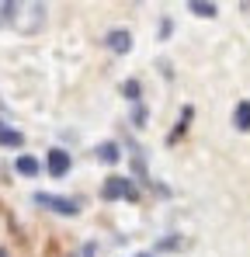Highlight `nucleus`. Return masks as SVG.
Returning <instances> with one entry per match:
<instances>
[{"mask_svg":"<svg viewBox=\"0 0 250 257\" xmlns=\"http://www.w3.org/2000/svg\"><path fill=\"white\" fill-rule=\"evenodd\" d=\"M101 198H104V202H118V198H125V202H136V198H139V191H136V184H132L129 177H122V174H111V177L101 184Z\"/></svg>","mask_w":250,"mask_h":257,"instance_id":"nucleus-1","label":"nucleus"},{"mask_svg":"<svg viewBox=\"0 0 250 257\" xmlns=\"http://www.w3.org/2000/svg\"><path fill=\"white\" fill-rule=\"evenodd\" d=\"M35 202H39L42 209L59 212V215H77L80 212V202H77V198H63V195H49V191H39Z\"/></svg>","mask_w":250,"mask_h":257,"instance_id":"nucleus-2","label":"nucleus"},{"mask_svg":"<svg viewBox=\"0 0 250 257\" xmlns=\"http://www.w3.org/2000/svg\"><path fill=\"white\" fill-rule=\"evenodd\" d=\"M70 167H73V157H70L63 146H52L49 157H45V171H49V177H66Z\"/></svg>","mask_w":250,"mask_h":257,"instance_id":"nucleus-3","label":"nucleus"},{"mask_svg":"<svg viewBox=\"0 0 250 257\" xmlns=\"http://www.w3.org/2000/svg\"><path fill=\"white\" fill-rule=\"evenodd\" d=\"M94 157H97L104 167H115V164L122 160V150H118V143L104 139V143H97V146H94Z\"/></svg>","mask_w":250,"mask_h":257,"instance_id":"nucleus-4","label":"nucleus"},{"mask_svg":"<svg viewBox=\"0 0 250 257\" xmlns=\"http://www.w3.org/2000/svg\"><path fill=\"white\" fill-rule=\"evenodd\" d=\"M108 49H111L115 56H129V52H132V32H125V28L108 32Z\"/></svg>","mask_w":250,"mask_h":257,"instance_id":"nucleus-5","label":"nucleus"},{"mask_svg":"<svg viewBox=\"0 0 250 257\" xmlns=\"http://www.w3.org/2000/svg\"><path fill=\"white\" fill-rule=\"evenodd\" d=\"M191 118H195V108H191V104H184V108H181V118H177V125L167 132V146H174V143H177V139H181V136L188 132Z\"/></svg>","mask_w":250,"mask_h":257,"instance_id":"nucleus-6","label":"nucleus"},{"mask_svg":"<svg viewBox=\"0 0 250 257\" xmlns=\"http://www.w3.org/2000/svg\"><path fill=\"white\" fill-rule=\"evenodd\" d=\"M0 146H4V150H18V146H25V136H21L18 128H11L4 118H0Z\"/></svg>","mask_w":250,"mask_h":257,"instance_id":"nucleus-7","label":"nucleus"},{"mask_svg":"<svg viewBox=\"0 0 250 257\" xmlns=\"http://www.w3.org/2000/svg\"><path fill=\"white\" fill-rule=\"evenodd\" d=\"M14 171L21 174V177H39V171H42V164L32 157V153H21L18 160H14Z\"/></svg>","mask_w":250,"mask_h":257,"instance_id":"nucleus-8","label":"nucleus"},{"mask_svg":"<svg viewBox=\"0 0 250 257\" xmlns=\"http://www.w3.org/2000/svg\"><path fill=\"white\" fill-rule=\"evenodd\" d=\"M188 11L195 14V18H215L219 14V7H215V0H188Z\"/></svg>","mask_w":250,"mask_h":257,"instance_id":"nucleus-9","label":"nucleus"},{"mask_svg":"<svg viewBox=\"0 0 250 257\" xmlns=\"http://www.w3.org/2000/svg\"><path fill=\"white\" fill-rule=\"evenodd\" d=\"M233 125H236V132H250V101H240L233 108Z\"/></svg>","mask_w":250,"mask_h":257,"instance_id":"nucleus-10","label":"nucleus"},{"mask_svg":"<svg viewBox=\"0 0 250 257\" xmlns=\"http://www.w3.org/2000/svg\"><path fill=\"white\" fill-rule=\"evenodd\" d=\"M18 7H21V0H0V25H11Z\"/></svg>","mask_w":250,"mask_h":257,"instance_id":"nucleus-11","label":"nucleus"},{"mask_svg":"<svg viewBox=\"0 0 250 257\" xmlns=\"http://www.w3.org/2000/svg\"><path fill=\"white\" fill-rule=\"evenodd\" d=\"M122 97H129V101L136 104V101L143 97V84H139L136 77H129V80H125V84H122Z\"/></svg>","mask_w":250,"mask_h":257,"instance_id":"nucleus-12","label":"nucleus"},{"mask_svg":"<svg viewBox=\"0 0 250 257\" xmlns=\"http://www.w3.org/2000/svg\"><path fill=\"white\" fill-rule=\"evenodd\" d=\"M146 122H150V111H146V104H139V101H136V108H132V125L143 128Z\"/></svg>","mask_w":250,"mask_h":257,"instance_id":"nucleus-13","label":"nucleus"},{"mask_svg":"<svg viewBox=\"0 0 250 257\" xmlns=\"http://www.w3.org/2000/svg\"><path fill=\"white\" fill-rule=\"evenodd\" d=\"M170 32H174V21H170V18H160V35H157V39L167 42V39H170Z\"/></svg>","mask_w":250,"mask_h":257,"instance_id":"nucleus-14","label":"nucleus"},{"mask_svg":"<svg viewBox=\"0 0 250 257\" xmlns=\"http://www.w3.org/2000/svg\"><path fill=\"white\" fill-rule=\"evenodd\" d=\"M0 257H11V254H7V250H4V247H0Z\"/></svg>","mask_w":250,"mask_h":257,"instance_id":"nucleus-15","label":"nucleus"},{"mask_svg":"<svg viewBox=\"0 0 250 257\" xmlns=\"http://www.w3.org/2000/svg\"><path fill=\"white\" fill-rule=\"evenodd\" d=\"M139 257H153V254H139Z\"/></svg>","mask_w":250,"mask_h":257,"instance_id":"nucleus-16","label":"nucleus"}]
</instances>
